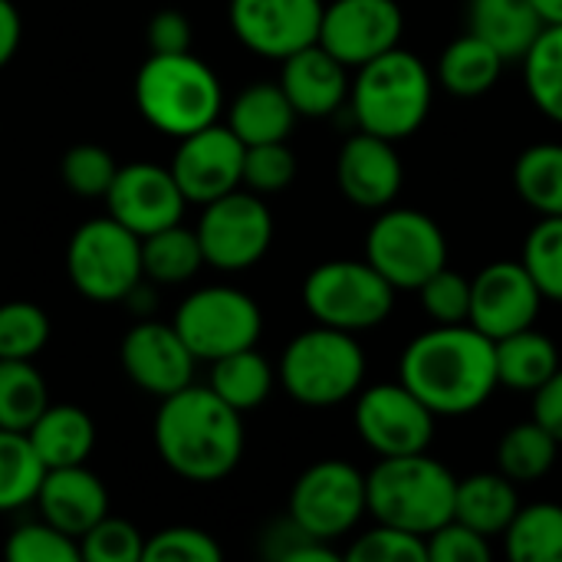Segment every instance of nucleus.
Instances as JSON below:
<instances>
[{
  "instance_id": "obj_1",
  "label": "nucleus",
  "mask_w": 562,
  "mask_h": 562,
  "mask_svg": "<svg viewBox=\"0 0 562 562\" xmlns=\"http://www.w3.org/2000/svg\"><path fill=\"white\" fill-rule=\"evenodd\" d=\"M398 379L438 418L474 415L501 389L497 342L471 323L435 326L405 346Z\"/></svg>"
},
{
  "instance_id": "obj_2",
  "label": "nucleus",
  "mask_w": 562,
  "mask_h": 562,
  "mask_svg": "<svg viewBox=\"0 0 562 562\" xmlns=\"http://www.w3.org/2000/svg\"><path fill=\"white\" fill-rule=\"evenodd\" d=\"M155 448L168 471L194 484L224 481L244 458V415L211 385H188L161 398Z\"/></svg>"
},
{
  "instance_id": "obj_3",
  "label": "nucleus",
  "mask_w": 562,
  "mask_h": 562,
  "mask_svg": "<svg viewBox=\"0 0 562 562\" xmlns=\"http://www.w3.org/2000/svg\"><path fill=\"white\" fill-rule=\"evenodd\" d=\"M435 79L422 56L412 49H389L366 66L352 69L349 112L362 132L402 142L415 135L431 115Z\"/></svg>"
},
{
  "instance_id": "obj_4",
  "label": "nucleus",
  "mask_w": 562,
  "mask_h": 562,
  "mask_svg": "<svg viewBox=\"0 0 562 562\" xmlns=\"http://www.w3.org/2000/svg\"><path fill=\"white\" fill-rule=\"evenodd\" d=\"M135 105L161 135L184 138L221 119L224 86L217 72L191 49L151 53L135 76Z\"/></svg>"
},
{
  "instance_id": "obj_5",
  "label": "nucleus",
  "mask_w": 562,
  "mask_h": 562,
  "mask_svg": "<svg viewBox=\"0 0 562 562\" xmlns=\"http://www.w3.org/2000/svg\"><path fill=\"white\" fill-rule=\"evenodd\" d=\"M369 514L379 524H392L412 530L418 537H431L438 527L454 520L458 477L428 451L379 458V464L366 474Z\"/></svg>"
},
{
  "instance_id": "obj_6",
  "label": "nucleus",
  "mask_w": 562,
  "mask_h": 562,
  "mask_svg": "<svg viewBox=\"0 0 562 562\" xmlns=\"http://www.w3.org/2000/svg\"><path fill=\"white\" fill-rule=\"evenodd\" d=\"M277 379L303 408H336L366 385V352L356 333L313 326L293 336L280 356Z\"/></svg>"
},
{
  "instance_id": "obj_7",
  "label": "nucleus",
  "mask_w": 562,
  "mask_h": 562,
  "mask_svg": "<svg viewBox=\"0 0 562 562\" xmlns=\"http://www.w3.org/2000/svg\"><path fill=\"white\" fill-rule=\"evenodd\" d=\"M395 286L369 260H326L303 280V306L319 326L369 333L395 306Z\"/></svg>"
},
{
  "instance_id": "obj_8",
  "label": "nucleus",
  "mask_w": 562,
  "mask_h": 562,
  "mask_svg": "<svg viewBox=\"0 0 562 562\" xmlns=\"http://www.w3.org/2000/svg\"><path fill=\"white\" fill-rule=\"evenodd\" d=\"M66 277L89 303H122L142 280V237L115 217H95L66 244Z\"/></svg>"
},
{
  "instance_id": "obj_9",
  "label": "nucleus",
  "mask_w": 562,
  "mask_h": 562,
  "mask_svg": "<svg viewBox=\"0 0 562 562\" xmlns=\"http://www.w3.org/2000/svg\"><path fill=\"white\" fill-rule=\"evenodd\" d=\"M366 260L395 290H418L448 267V237L431 214L389 204L366 234Z\"/></svg>"
},
{
  "instance_id": "obj_10",
  "label": "nucleus",
  "mask_w": 562,
  "mask_h": 562,
  "mask_svg": "<svg viewBox=\"0 0 562 562\" xmlns=\"http://www.w3.org/2000/svg\"><path fill=\"white\" fill-rule=\"evenodd\" d=\"M369 514L366 474L339 458L310 464L290 487L286 517L310 537L336 543L349 537Z\"/></svg>"
},
{
  "instance_id": "obj_11",
  "label": "nucleus",
  "mask_w": 562,
  "mask_h": 562,
  "mask_svg": "<svg viewBox=\"0 0 562 562\" xmlns=\"http://www.w3.org/2000/svg\"><path fill=\"white\" fill-rule=\"evenodd\" d=\"M175 329L188 342L198 362H217L231 352L254 349L263 333V313L257 300L237 286H201L181 300Z\"/></svg>"
},
{
  "instance_id": "obj_12",
  "label": "nucleus",
  "mask_w": 562,
  "mask_h": 562,
  "mask_svg": "<svg viewBox=\"0 0 562 562\" xmlns=\"http://www.w3.org/2000/svg\"><path fill=\"white\" fill-rule=\"evenodd\" d=\"M194 231L204 250V263L234 273L267 257L273 244V214L263 194L237 188L217 201H207Z\"/></svg>"
},
{
  "instance_id": "obj_13",
  "label": "nucleus",
  "mask_w": 562,
  "mask_h": 562,
  "mask_svg": "<svg viewBox=\"0 0 562 562\" xmlns=\"http://www.w3.org/2000/svg\"><path fill=\"white\" fill-rule=\"evenodd\" d=\"M438 415L398 379L356 395V431L379 458L422 454L435 441Z\"/></svg>"
},
{
  "instance_id": "obj_14",
  "label": "nucleus",
  "mask_w": 562,
  "mask_h": 562,
  "mask_svg": "<svg viewBox=\"0 0 562 562\" xmlns=\"http://www.w3.org/2000/svg\"><path fill=\"white\" fill-rule=\"evenodd\" d=\"M323 0H231V30L257 56L283 63L303 46L319 43Z\"/></svg>"
},
{
  "instance_id": "obj_15",
  "label": "nucleus",
  "mask_w": 562,
  "mask_h": 562,
  "mask_svg": "<svg viewBox=\"0 0 562 562\" xmlns=\"http://www.w3.org/2000/svg\"><path fill=\"white\" fill-rule=\"evenodd\" d=\"M244 151L247 145L231 132V125H207L184 138H178L171 175L181 184L188 204L217 201L237 188H244Z\"/></svg>"
},
{
  "instance_id": "obj_16",
  "label": "nucleus",
  "mask_w": 562,
  "mask_h": 562,
  "mask_svg": "<svg viewBox=\"0 0 562 562\" xmlns=\"http://www.w3.org/2000/svg\"><path fill=\"white\" fill-rule=\"evenodd\" d=\"M405 13L398 0H329L323 10L319 43L349 69L398 46Z\"/></svg>"
},
{
  "instance_id": "obj_17",
  "label": "nucleus",
  "mask_w": 562,
  "mask_h": 562,
  "mask_svg": "<svg viewBox=\"0 0 562 562\" xmlns=\"http://www.w3.org/2000/svg\"><path fill=\"white\" fill-rule=\"evenodd\" d=\"M102 201L109 207V217H115L122 227H128L138 237L181 224V214L188 204L171 168L155 165V161L119 165L115 181Z\"/></svg>"
},
{
  "instance_id": "obj_18",
  "label": "nucleus",
  "mask_w": 562,
  "mask_h": 562,
  "mask_svg": "<svg viewBox=\"0 0 562 562\" xmlns=\"http://www.w3.org/2000/svg\"><path fill=\"white\" fill-rule=\"evenodd\" d=\"M543 293L533 283L524 260L487 263L471 280V326L491 336L494 342L520 329L537 326Z\"/></svg>"
},
{
  "instance_id": "obj_19",
  "label": "nucleus",
  "mask_w": 562,
  "mask_h": 562,
  "mask_svg": "<svg viewBox=\"0 0 562 562\" xmlns=\"http://www.w3.org/2000/svg\"><path fill=\"white\" fill-rule=\"evenodd\" d=\"M122 369L132 385L155 398H168L194 382V352L175 329V323L142 319L132 326L119 346Z\"/></svg>"
},
{
  "instance_id": "obj_20",
  "label": "nucleus",
  "mask_w": 562,
  "mask_h": 562,
  "mask_svg": "<svg viewBox=\"0 0 562 562\" xmlns=\"http://www.w3.org/2000/svg\"><path fill=\"white\" fill-rule=\"evenodd\" d=\"M336 181H339L342 198L356 207L382 211L395 204L405 184V168H402L395 142L359 128L339 148Z\"/></svg>"
},
{
  "instance_id": "obj_21",
  "label": "nucleus",
  "mask_w": 562,
  "mask_h": 562,
  "mask_svg": "<svg viewBox=\"0 0 562 562\" xmlns=\"http://www.w3.org/2000/svg\"><path fill=\"white\" fill-rule=\"evenodd\" d=\"M352 69L323 43L303 46L280 63V86L300 119H329L349 102Z\"/></svg>"
},
{
  "instance_id": "obj_22",
  "label": "nucleus",
  "mask_w": 562,
  "mask_h": 562,
  "mask_svg": "<svg viewBox=\"0 0 562 562\" xmlns=\"http://www.w3.org/2000/svg\"><path fill=\"white\" fill-rule=\"evenodd\" d=\"M33 504L40 507V520L79 540L109 514V491L86 464L49 468Z\"/></svg>"
},
{
  "instance_id": "obj_23",
  "label": "nucleus",
  "mask_w": 562,
  "mask_h": 562,
  "mask_svg": "<svg viewBox=\"0 0 562 562\" xmlns=\"http://www.w3.org/2000/svg\"><path fill=\"white\" fill-rule=\"evenodd\" d=\"M296 119L300 115L280 82H250L227 109V125L244 145L286 142Z\"/></svg>"
},
{
  "instance_id": "obj_24",
  "label": "nucleus",
  "mask_w": 562,
  "mask_h": 562,
  "mask_svg": "<svg viewBox=\"0 0 562 562\" xmlns=\"http://www.w3.org/2000/svg\"><path fill=\"white\" fill-rule=\"evenodd\" d=\"M540 30L533 0H468V33L487 40L507 63L524 59Z\"/></svg>"
},
{
  "instance_id": "obj_25",
  "label": "nucleus",
  "mask_w": 562,
  "mask_h": 562,
  "mask_svg": "<svg viewBox=\"0 0 562 562\" xmlns=\"http://www.w3.org/2000/svg\"><path fill=\"white\" fill-rule=\"evenodd\" d=\"M517 510H520L517 481H510L504 471H477L458 481L454 520L468 524L471 530L484 537H504Z\"/></svg>"
},
{
  "instance_id": "obj_26",
  "label": "nucleus",
  "mask_w": 562,
  "mask_h": 562,
  "mask_svg": "<svg viewBox=\"0 0 562 562\" xmlns=\"http://www.w3.org/2000/svg\"><path fill=\"white\" fill-rule=\"evenodd\" d=\"M40 461L49 468L86 464L95 448V425L79 405H46V412L26 431Z\"/></svg>"
},
{
  "instance_id": "obj_27",
  "label": "nucleus",
  "mask_w": 562,
  "mask_h": 562,
  "mask_svg": "<svg viewBox=\"0 0 562 562\" xmlns=\"http://www.w3.org/2000/svg\"><path fill=\"white\" fill-rule=\"evenodd\" d=\"M504 63L507 59L487 40L464 33V36L451 40L445 46V53L438 56L435 79L445 92H451L458 99H481L501 82Z\"/></svg>"
},
{
  "instance_id": "obj_28",
  "label": "nucleus",
  "mask_w": 562,
  "mask_h": 562,
  "mask_svg": "<svg viewBox=\"0 0 562 562\" xmlns=\"http://www.w3.org/2000/svg\"><path fill=\"white\" fill-rule=\"evenodd\" d=\"M560 366L557 342L547 333H540L537 326L497 339V379H501V385H507L514 392L533 395L540 385H547L553 379V372Z\"/></svg>"
},
{
  "instance_id": "obj_29",
  "label": "nucleus",
  "mask_w": 562,
  "mask_h": 562,
  "mask_svg": "<svg viewBox=\"0 0 562 562\" xmlns=\"http://www.w3.org/2000/svg\"><path fill=\"white\" fill-rule=\"evenodd\" d=\"M273 382H277L273 366L254 346V349H240V352H231V356L211 362V382L207 385L231 408H237L244 415V412L260 408L270 398Z\"/></svg>"
},
{
  "instance_id": "obj_30",
  "label": "nucleus",
  "mask_w": 562,
  "mask_h": 562,
  "mask_svg": "<svg viewBox=\"0 0 562 562\" xmlns=\"http://www.w3.org/2000/svg\"><path fill=\"white\" fill-rule=\"evenodd\" d=\"M204 267V250L198 240V231H188L181 224H171L165 231H155L142 237V270L151 283H188Z\"/></svg>"
},
{
  "instance_id": "obj_31",
  "label": "nucleus",
  "mask_w": 562,
  "mask_h": 562,
  "mask_svg": "<svg viewBox=\"0 0 562 562\" xmlns=\"http://www.w3.org/2000/svg\"><path fill=\"white\" fill-rule=\"evenodd\" d=\"M507 557L517 562H562V504H520L507 533Z\"/></svg>"
},
{
  "instance_id": "obj_32",
  "label": "nucleus",
  "mask_w": 562,
  "mask_h": 562,
  "mask_svg": "<svg viewBox=\"0 0 562 562\" xmlns=\"http://www.w3.org/2000/svg\"><path fill=\"white\" fill-rule=\"evenodd\" d=\"M514 184L527 207L540 217H562V145L540 142L520 151L514 165Z\"/></svg>"
},
{
  "instance_id": "obj_33",
  "label": "nucleus",
  "mask_w": 562,
  "mask_h": 562,
  "mask_svg": "<svg viewBox=\"0 0 562 562\" xmlns=\"http://www.w3.org/2000/svg\"><path fill=\"white\" fill-rule=\"evenodd\" d=\"M557 454L560 441L537 418H530L504 431L497 445V471H504L517 484H533L553 471Z\"/></svg>"
},
{
  "instance_id": "obj_34",
  "label": "nucleus",
  "mask_w": 562,
  "mask_h": 562,
  "mask_svg": "<svg viewBox=\"0 0 562 562\" xmlns=\"http://www.w3.org/2000/svg\"><path fill=\"white\" fill-rule=\"evenodd\" d=\"M46 405L49 389L33 359H0V428L30 431Z\"/></svg>"
},
{
  "instance_id": "obj_35",
  "label": "nucleus",
  "mask_w": 562,
  "mask_h": 562,
  "mask_svg": "<svg viewBox=\"0 0 562 562\" xmlns=\"http://www.w3.org/2000/svg\"><path fill=\"white\" fill-rule=\"evenodd\" d=\"M520 63L530 102L562 125V26H543Z\"/></svg>"
},
{
  "instance_id": "obj_36",
  "label": "nucleus",
  "mask_w": 562,
  "mask_h": 562,
  "mask_svg": "<svg viewBox=\"0 0 562 562\" xmlns=\"http://www.w3.org/2000/svg\"><path fill=\"white\" fill-rule=\"evenodd\" d=\"M46 464L30 445L26 431L0 428V510H20L36 501Z\"/></svg>"
},
{
  "instance_id": "obj_37",
  "label": "nucleus",
  "mask_w": 562,
  "mask_h": 562,
  "mask_svg": "<svg viewBox=\"0 0 562 562\" xmlns=\"http://www.w3.org/2000/svg\"><path fill=\"white\" fill-rule=\"evenodd\" d=\"M53 323L30 300L0 303V359H36L49 342Z\"/></svg>"
},
{
  "instance_id": "obj_38",
  "label": "nucleus",
  "mask_w": 562,
  "mask_h": 562,
  "mask_svg": "<svg viewBox=\"0 0 562 562\" xmlns=\"http://www.w3.org/2000/svg\"><path fill=\"white\" fill-rule=\"evenodd\" d=\"M524 267L543 300L562 303V217H540L524 240Z\"/></svg>"
},
{
  "instance_id": "obj_39",
  "label": "nucleus",
  "mask_w": 562,
  "mask_h": 562,
  "mask_svg": "<svg viewBox=\"0 0 562 562\" xmlns=\"http://www.w3.org/2000/svg\"><path fill=\"white\" fill-rule=\"evenodd\" d=\"M115 171H119L115 158L92 142L72 145L59 161L63 184L79 198H105L115 181Z\"/></svg>"
},
{
  "instance_id": "obj_40",
  "label": "nucleus",
  "mask_w": 562,
  "mask_h": 562,
  "mask_svg": "<svg viewBox=\"0 0 562 562\" xmlns=\"http://www.w3.org/2000/svg\"><path fill=\"white\" fill-rule=\"evenodd\" d=\"M3 553L10 562H76L82 560L79 553V540L66 537L63 530L49 527L46 520H33L16 527L7 543Z\"/></svg>"
},
{
  "instance_id": "obj_41",
  "label": "nucleus",
  "mask_w": 562,
  "mask_h": 562,
  "mask_svg": "<svg viewBox=\"0 0 562 562\" xmlns=\"http://www.w3.org/2000/svg\"><path fill=\"white\" fill-rule=\"evenodd\" d=\"M346 560L352 562H425L428 560V540L392 527V524H379L372 530H366L362 537H356V543L346 550Z\"/></svg>"
},
{
  "instance_id": "obj_42",
  "label": "nucleus",
  "mask_w": 562,
  "mask_h": 562,
  "mask_svg": "<svg viewBox=\"0 0 562 562\" xmlns=\"http://www.w3.org/2000/svg\"><path fill=\"white\" fill-rule=\"evenodd\" d=\"M79 553L86 562H142L145 537L135 524L105 514L92 530L79 537Z\"/></svg>"
},
{
  "instance_id": "obj_43",
  "label": "nucleus",
  "mask_w": 562,
  "mask_h": 562,
  "mask_svg": "<svg viewBox=\"0 0 562 562\" xmlns=\"http://www.w3.org/2000/svg\"><path fill=\"white\" fill-rule=\"evenodd\" d=\"M296 178V155L286 142L247 145L244 151V188L254 194H277Z\"/></svg>"
},
{
  "instance_id": "obj_44",
  "label": "nucleus",
  "mask_w": 562,
  "mask_h": 562,
  "mask_svg": "<svg viewBox=\"0 0 562 562\" xmlns=\"http://www.w3.org/2000/svg\"><path fill=\"white\" fill-rule=\"evenodd\" d=\"M422 310L438 323V326H458L471 319V280L461 277L458 270L445 267L431 280H425L418 290Z\"/></svg>"
},
{
  "instance_id": "obj_45",
  "label": "nucleus",
  "mask_w": 562,
  "mask_h": 562,
  "mask_svg": "<svg viewBox=\"0 0 562 562\" xmlns=\"http://www.w3.org/2000/svg\"><path fill=\"white\" fill-rule=\"evenodd\" d=\"M221 543L198 527H165L155 537H145L142 562H221Z\"/></svg>"
},
{
  "instance_id": "obj_46",
  "label": "nucleus",
  "mask_w": 562,
  "mask_h": 562,
  "mask_svg": "<svg viewBox=\"0 0 562 562\" xmlns=\"http://www.w3.org/2000/svg\"><path fill=\"white\" fill-rule=\"evenodd\" d=\"M263 553L277 562H339L342 557L333 550V543L310 537L300 524H293L290 517L280 520L277 527L267 530L263 537Z\"/></svg>"
},
{
  "instance_id": "obj_47",
  "label": "nucleus",
  "mask_w": 562,
  "mask_h": 562,
  "mask_svg": "<svg viewBox=\"0 0 562 562\" xmlns=\"http://www.w3.org/2000/svg\"><path fill=\"white\" fill-rule=\"evenodd\" d=\"M491 537L471 530L461 520H448L428 537V560L435 562H491Z\"/></svg>"
},
{
  "instance_id": "obj_48",
  "label": "nucleus",
  "mask_w": 562,
  "mask_h": 562,
  "mask_svg": "<svg viewBox=\"0 0 562 562\" xmlns=\"http://www.w3.org/2000/svg\"><path fill=\"white\" fill-rule=\"evenodd\" d=\"M148 49L151 53H188L191 49V20L181 10H158L148 20Z\"/></svg>"
},
{
  "instance_id": "obj_49",
  "label": "nucleus",
  "mask_w": 562,
  "mask_h": 562,
  "mask_svg": "<svg viewBox=\"0 0 562 562\" xmlns=\"http://www.w3.org/2000/svg\"><path fill=\"white\" fill-rule=\"evenodd\" d=\"M533 418L562 445V366L547 385L533 392Z\"/></svg>"
},
{
  "instance_id": "obj_50",
  "label": "nucleus",
  "mask_w": 562,
  "mask_h": 562,
  "mask_svg": "<svg viewBox=\"0 0 562 562\" xmlns=\"http://www.w3.org/2000/svg\"><path fill=\"white\" fill-rule=\"evenodd\" d=\"M23 40V20L13 0H0V69L16 56Z\"/></svg>"
},
{
  "instance_id": "obj_51",
  "label": "nucleus",
  "mask_w": 562,
  "mask_h": 562,
  "mask_svg": "<svg viewBox=\"0 0 562 562\" xmlns=\"http://www.w3.org/2000/svg\"><path fill=\"white\" fill-rule=\"evenodd\" d=\"M543 26H562V0H533Z\"/></svg>"
}]
</instances>
